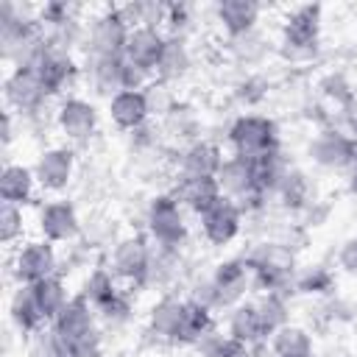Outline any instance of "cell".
I'll return each instance as SVG.
<instances>
[{
	"label": "cell",
	"mask_w": 357,
	"mask_h": 357,
	"mask_svg": "<svg viewBox=\"0 0 357 357\" xmlns=\"http://www.w3.org/2000/svg\"><path fill=\"white\" fill-rule=\"evenodd\" d=\"M229 148L234 156L257 162L273 151H279V131L276 123L265 114H240L229 126Z\"/></svg>",
	"instance_id": "cell-1"
},
{
	"label": "cell",
	"mask_w": 357,
	"mask_h": 357,
	"mask_svg": "<svg viewBox=\"0 0 357 357\" xmlns=\"http://www.w3.org/2000/svg\"><path fill=\"white\" fill-rule=\"evenodd\" d=\"M151 262H153V248L142 234H128L120 237L109 254V271L123 287H142L151 282Z\"/></svg>",
	"instance_id": "cell-2"
},
{
	"label": "cell",
	"mask_w": 357,
	"mask_h": 357,
	"mask_svg": "<svg viewBox=\"0 0 357 357\" xmlns=\"http://www.w3.org/2000/svg\"><path fill=\"white\" fill-rule=\"evenodd\" d=\"M145 226H148V237L156 243V248H173V251H178L184 245V240H187L184 209H181V204L170 192H162V195H156L148 204Z\"/></svg>",
	"instance_id": "cell-3"
},
{
	"label": "cell",
	"mask_w": 357,
	"mask_h": 357,
	"mask_svg": "<svg viewBox=\"0 0 357 357\" xmlns=\"http://www.w3.org/2000/svg\"><path fill=\"white\" fill-rule=\"evenodd\" d=\"M128 33L131 28L126 25L117 8L100 11L92 22H86V33H84L86 59H120L126 53Z\"/></svg>",
	"instance_id": "cell-4"
},
{
	"label": "cell",
	"mask_w": 357,
	"mask_h": 357,
	"mask_svg": "<svg viewBox=\"0 0 357 357\" xmlns=\"http://www.w3.org/2000/svg\"><path fill=\"white\" fill-rule=\"evenodd\" d=\"M321 36V6H296L282 22V47L290 59H310Z\"/></svg>",
	"instance_id": "cell-5"
},
{
	"label": "cell",
	"mask_w": 357,
	"mask_h": 357,
	"mask_svg": "<svg viewBox=\"0 0 357 357\" xmlns=\"http://www.w3.org/2000/svg\"><path fill=\"white\" fill-rule=\"evenodd\" d=\"M3 95H6V109H11L20 117H31L42 112V106L50 100L33 67H11L3 84Z\"/></svg>",
	"instance_id": "cell-6"
},
{
	"label": "cell",
	"mask_w": 357,
	"mask_h": 357,
	"mask_svg": "<svg viewBox=\"0 0 357 357\" xmlns=\"http://www.w3.org/2000/svg\"><path fill=\"white\" fill-rule=\"evenodd\" d=\"M56 268H59L56 245L42 237L20 243L14 251V259H11V273H14L17 284H36L47 276H56Z\"/></svg>",
	"instance_id": "cell-7"
},
{
	"label": "cell",
	"mask_w": 357,
	"mask_h": 357,
	"mask_svg": "<svg viewBox=\"0 0 357 357\" xmlns=\"http://www.w3.org/2000/svg\"><path fill=\"white\" fill-rule=\"evenodd\" d=\"M95 318H98V312H95V307L89 304V298H86L84 293H75V296L64 304V310L50 321V329H53L56 335H61L67 343H73V346L81 349L84 343H89V340L98 337Z\"/></svg>",
	"instance_id": "cell-8"
},
{
	"label": "cell",
	"mask_w": 357,
	"mask_h": 357,
	"mask_svg": "<svg viewBox=\"0 0 357 357\" xmlns=\"http://www.w3.org/2000/svg\"><path fill=\"white\" fill-rule=\"evenodd\" d=\"M53 123H56V128L64 139L84 142L98 131V109L86 98L67 95V98L59 100V106L53 112Z\"/></svg>",
	"instance_id": "cell-9"
},
{
	"label": "cell",
	"mask_w": 357,
	"mask_h": 357,
	"mask_svg": "<svg viewBox=\"0 0 357 357\" xmlns=\"http://www.w3.org/2000/svg\"><path fill=\"white\" fill-rule=\"evenodd\" d=\"M198 226H201V234H204V240L209 245L223 248V245H229L240 234V229H243V209H240V204H234L231 198L223 195L209 209H204L198 215Z\"/></svg>",
	"instance_id": "cell-10"
},
{
	"label": "cell",
	"mask_w": 357,
	"mask_h": 357,
	"mask_svg": "<svg viewBox=\"0 0 357 357\" xmlns=\"http://www.w3.org/2000/svg\"><path fill=\"white\" fill-rule=\"evenodd\" d=\"M36 229L42 240L59 245V243H70L78 237L81 220H78L75 206L67 198H50L36 212Z\"/></svg>",
	"instance_id": "cell-11"
},
{
	"label": "cell",
	"mask_w": 357,
	"mask_h": 357,
	"mask_svg": "<svg viewBox=\"0 0 357 357\" xmlns=\"http://www.w3.org/2000/svg\"><path fill=\"white\" fill-rule=\"evenodd\" d=\"M215 287V307L218 310H231L245 298V290L251 287V271L245 259H226L215 265L209 276Z\"/></svg>",
	"instance_id": "cell-12"
},
{
	"label": "cell",
	"mask_w": 357,
	"mask_h": 357,
	"mask_svg": "<svg viewBox=\"0 0 357 357\" xmlns=\"http://www.w3.org/2000/svg\"><path fill=\"white\" fill-rule=\"evenodd\" d=\"M75 173V153L67 145L45 148L33 165V176L39 181V190L45 192H61Z\"/></svg>",
	"instance_id": "cell-13"
},
{
	"label": "cell",
	"mask_w": 357,
	"mask_h": 357,
	"mask_svg": "<svg viewBox=\"0 0 357 357\" xmlns=\"http://www.w3.org/2000/svg\"><path fill=\"white\" fill-rule=\"evenodd\" d=\"M354 151H357V139H351L349 134L337 131L335 126L318 131L312 137V142H310V156L324 170H346L351 156H354Z\"/></svg>",
	"instance_id": "cell-14"
},
{
	"label": "cell",
	"mask_w": 357,
	"mask_h": 357,
	"mask_svg": "<svg viewBox=\"0 0 357 357\" xmlns=\"http://www.w3.org/2000/svg\"><path fill=\"white\" fill-rule=\"evenodd\" d=\"M165 45H167V33H162V28L139 25V28H131L123 59H126L128 64H134V67H139V70L156 75V67H159V61H162Z\"/></svg>",
	"instance_id": "cell-15"
},
{
	"label": "cell",
	"mask_w": 357,
	"mask_h": 357,
	"mask_svg": "<svg viewBox=\"0 0 357 357\" xmlns=\"http://www.w3.org/2000/svg\"><path fill=\"white\" fill-rule=\"evenodd\" d=\"M45 84V92L50 98H67V92L75 89V84L81 81V67L75 64V59L70 53H56L50 50L45 56V61L39 67H33Z\"/></svg>",
	"instance_id": "cell-16"
},
{
	"label": "cell",
	"mask_w": 357,
	"mask_h": 357,
	"mask_svg": "<svg viewBox=\"0 0 357 357\" xmlns=\"http://www.w3.org/2000/svg\"><path fill=\"white\" fill-rule=\"evenodd\" d=\"M223 151L209 139H195L178 153V173L190 178H218L223 167Z\"/></svg>",
	"instance_id": "cell-17"
},
{
	"label": "cell",
	"mask_w": 357,
	"mask_h": 357,
	"mask_svg": "<svg viewBox=\"0 0 357 357\" xmlns=\"http://www.w3.org/2000/svg\"><path fill=\"white\" fill-rule=\"evenodd\" d=\"M259 14H262V6L254 0H220L215 6V22L223 28L229 39H243L254 33Z\"/></svg>",
	"instance_id": "cell-18"
},
{
	"label": "cell",
	"mask_w": 357,
	"mask_h": 357,
	"mask_svg": "<svg viewBox=\"0 0 357 357\" xmlns=\"http://www.w3.org/2000/svg\"><path fill=\"white\" fill-rule=\"evenodd\" d=\"M151 117V106L145 89H123L109 98V120L120 131H139Z\"/></svg>",
	"instance_id": "cell-19"
},
{
	"label": "cell",
	"mask_w": 357,
	"mask_h": 357,
	"mask_svg": "<svg viewBox=\"0 0 357 357\" xmlns=\"http://www.w3.org/2000/svg\"><path fill=\"white\" fill-rule=\"evenodd\" d=\"M226 335L248 349H259L268 343V332L262 326V318L257 312V304L254 301H240L237 307L229 310V318H226Z\"/></svg>",
	"instance_id": "cell-20"
},
{
	"label": "cell",
	"mask_w": 357,
	"mask_h": 357,
	"mask_svg": "<svg viewBox=\"0 0 357 357\" xmlns=\"http://www.w3.org/2000/svg\"><path fill=\"white\" fill-rule=\"evenodd\" d=\"M170 195L181 204V209H190L195 218L204 209H209L218 198H223L218 178H190V176H176Z\"/></svg>",
	"instance_id": "cell-21"
},
{
	"label": "cell",
	"mask_w": 357,
	"mask_h": 357,
	"mask_svg": "<svg viewBox=\"0 0 357 357\" xmlns=\"http://www.w3.org/2000/svg\"><path fill=\"white\" fill-rule=\"evenodd\" d=\"M8 312H11V321L17 324V329L22 335H36V332H42L47 326V318H45V312L39 307L33 284H17V290L11 293Z\"/></svg>",
	"instance_id": "cell-22"
},
{
	"label": "cell",
	"mask_w": 357,
	"mask_h": 357,
	"mask_svg": "<svg viewBox=\"0 0 357 357\" xmlns=\"http://www.w3.org/2000/svg\"><path fill=\"white\" fill-rule=\"evenodd\" d=\"M36 190H39V181L33 176V167H25V165H17V162H8L0 173V195L6 204H17V206H25L36 198Z\"/></svg>",
	"instance_id": "cell-23"
},
{
	"label": "cell",
	"mask_w": 357,
	"mask_h": 357,
	"mask_svg": "<svg viewBox=\"0 0 357 357\" xmlns=\"http://www.w3.org/2000/svg\"><path fill=\"white\" fill-rule=\"evenodd\" d=\"M209 329H215L212 310L198 304L195 298H184L181 318H178V326L173 335V346H195Z\"/></svg>",
	"instance_id": "cell-24"
},
{
	"label": "cell",
	"mask_w": 357,
	"mask_h": 357,
	"mask_svg": "<svg viewBox=\"0 0 357 357\" xmlns=\"http://www.w3.org/2000/svg\"><path fill=\"white\" fill-rule=\"evenodd\" d=\"M181 307L184 298H178L176 293H165L148 312V335L156 337L159 343H170L173 346V335L181 318Z\"/></svg>",
	"instance_id": "cell-25"
},
{
	"label": "cell",
	"mask_w": 357,
	"mask_h": 357,
	"mask_svg": "<svg viewBox=\"0 0 357 357\" xmlns=\"http://www.w3.org/2000/svg\"><path fill=\"white\" fill-rule=\"evenodd\" d=\"M123 56L120 59H86V81L92 84V89L98 95H117L123 92Z\"/></svg>",
	"instance_id": "cell-26"
},
{
	"label": "cell",
	"mask_w": 357,
	"mask_h": 357,
	"mask_svg": "<svg viewBox=\"0 0 357 357\" xmlns=\"http://www.w3.org/2000/svg\"><path fill=\"white\" fill-rule=\"evenodd\" d=\"M192 59H190V47L181 36H167V45H165V53H162V61L156 67V81H165V84H173L178 81L187 70H190Z\"/></svg>",
	"instance_id": "cell-27"
},
{
	"label": "cell",
	"mask_w": 357,
	"mask_h": 357,
	"mask_svg": "<svg viewBox=\"0 0 357 357\" xmlns=\"http://www.w3.org/2000/svg\"><path fill=\"white\" fill-rule=\"evenodd\" d=\"M268 351L273 357H296V354H307L312 351V337L307 329L296 326V324H284L282 329H276L268 337Z\"/></svg>",
	"instance_id": "cell-28"
},
{
	"label": "cell",
	"mask_w": 357,
	"mask_h": 357,
	"mask_svg": "<svg viewBox=\"0 0 357 357\" xmlns=\"http://www.w3.org/2000/svg\"><path fill=\"white\" fill-rule=\"evenodd\" d=\"M33 290H36L39 307H42V312H45V318H47V326H50V321L64 310V304H67L73 296H70V290H67V284H64V279H61L59 273L42 279V282H36Z\"/></svg>",
	"instance_id": "cell-29"
},
{
	"label": "cell",
	"mask_w": 357,
	"mask_h": 357,
	"mask_svg": "<svg viewBox=\"0 0 357 357\" xmlns=\"http://www.w3.org/2000/svg\"><path fill=\"white\" fill-rule=\"evenodd\" d=\"M273 195H276L287 209H304V206L310 204V181H307V176H304L301 170L290 167Z\"/></svg>",
	"instance_id": "cell-30"
},
{
	"label": "cell",
	"mask_w": 357,
	"mask_h": 357,
	"mask_svg": "<svg viewBox=\"0 0 357 357\" xmlns=\"http://www.w3.org/2000/svg\"><path fill=\"white\" fill-rule=\"evenodd\" d=\"M257 304V312L262 318V326L268 332V337L282 329L287 324V301H284V293H259V298H254Z\"/></svg>",
	"instance_id": "cell-31"
},
{
	"label": "cell",
	"mask_w": 357,
	"mask_h": 357,
	"mask_svg": "<svg viewBox=\"0 0 357 357\" xmlns=\"http://www.w3.org/2000/svg\"><path fill=\"white\" fill-rule=\"evenodd\" d=\"M92 307H95L98 318H103V321H109V324H123V321H128V315H131V298H128V293H126L123 284H117L114 290H109V293H106L103 298H98Z\"/></svg>",
	"instance_id": "cell-32"
},
{
	"label": "cell",
	"mask_w": 357,
	"mask_h": 357,
	"mask_svg": "<svg viewBox=\"0 0 357 357\" xmlns=\"http://www.w3.org/2000/svg\"><path fill=\"white\" fill-rule=\"evenodd\" d=\"M36 354L39 357H81L78 346L67 343L61 335H56L50 326L36 332Z\"/></svg>",
	"instance_id": "cell-33"
},
{
	"label": "cell",
	"mask_w": 357,
	"mask_h": 357,
	"mask_svg": "<svg viewBox=\"0 0 357 357\" xmlns=\"http://www.w3.org/2000/svg\"><path fill=\"white\" fill-rule=\"evenodd\" d=\"M25 231V215H22V206L17 204H6L0 206V240L3 245H14Z\"/></svg>",
	"instance_id": "cell-34"
},
{
	"label": "cell",
	"mask_w": 357,
	"mask_h": 357,
	"mask_svg": "<svg viewBox=\"0 0 357 357\" xmlns=\"http://www.w3.org/2000/svg\"><path fill=\"white\" fill-rule=\"evenodd\" d=\"M165 126L176 134V137H190L195 131V114L187 109V106H173L167 114H165Z\"/></svg>",
	"instance_id": "cell-35"
},
{
	"label": "cell",
	"mask_w": 357,
	"mask_h": 357,
	"mask_svg": "<svg viewBox=\"0 0 357 357\" xmlns=\"http://www.w3.org/2000/svg\"><path fill=\"white\" fill-rule=\"evenodd\" d=\"M296 287L304 290V293H326L332 287V273L326 268H321V265L318 268H310L307 273H301L296 279Z\"/></svg>",
	"instance_id": "cell-36"
},
{
	"label": "cell",
	"mask_w": 357,
	"mask_h": 357,
	"mask_svg": "<svg viewBox=\"0 0 357 357\" xmlns=\"http://www.w3.org/2000/svg\"><path fill=\"white\" fill-rule=\"evenodd\" d=\"M337 265L346 273H357V237H349L337 251Z\"/></svg>",
	"instance_id": "cell-37"
},
{
	"label": "cell",
	"mask_w": 357,
	"mask_h": 357,
	"mask_svg": "<svg viewBox=\"0 0 357 357\" xmlns=\"http://www.w3.org/2000/svg\"><path fill=\"white\" fill-rule=\"evenodd\" d=\"M215 357H254V349H248V346H243V343H237L226 335V340H223V346L218 349Z\"/></svg>",
	"instance_id": "cell-38"
},
{
	"label": "cell",
	"mask_w": 357,
	"mask_h": 357,
	"mask_svg": "<svg viewBox=\"0 0 357 357\" xmlns=\"http://www.w3.org/2000/svg\"><path fill=\"white\" fill-rule=\"evenodd\" d=\"M346 176H349V190L357 195V151H354V156H351V162L346 167Z\"/></svg>",
	"instance_id": "cell-39"
},
{
	"label": "cell",
	"mask_w": 357,
	"mask_h": 357,
	"mask_svg": "<svg viewBox=\"0 0 357 357\" xmlns=\"http://www.w3.org/2000/svg\"><path fill=\"white\" fill-rule=\"evenodd\" d=\"M296 357H315V351H307V354H296Z\"/></svg>",
	"instance_id": "cell-40"
}]
</instances>
